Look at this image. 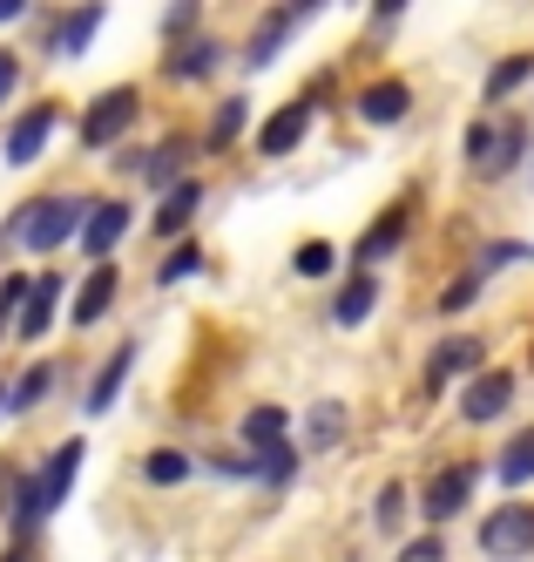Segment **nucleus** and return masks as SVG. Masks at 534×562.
Returning <instances> with one entry per match:
<instances>
[{"instance_id": "bb28decb", "label": "nucleus", "mask_w": 534, "mask_h": 562, "mask_svg": "<svg viewBox=\"0 0 534 562\" xmlns=\"http://www.w3.org/2000/svg\"><path fill=\"white\" fill-rule=\"evenodd\" d=\"M143 481H149V488H183V481H190V454L156 448V454L143 461Z\"/></svg>"}, {"instance_id": "f03ea898", "label": "nucleus", "mask_w": 534, "mask_h": 562, "mask_svg": "<svg viewBox=\"0 0 534 562\" xmlns=\"http://www.w3.org/2000/svg\"><path fill=\"white\" fill-rule=\"evenodd\" d=\"M136 115H143V95L122 82V89H102L89 109H81V149H109L136 130Z\"/></svg>"}, {"instance_id": "c03bdc74", "label": "nucleus", "mask_w": 534, "mask_h": 562, "mask_svg": "<svg viewBox=\"0 0 534 562\" xmlns=\"http://www.w3.org/2000/svg\"><path fill=\"white\" fill-rule=\"evenodd\" d=\"M0 407H8V393H0Z\"/></svg>"}, {"instance_id": "423d86ee", "label": "nucleus", "mask_w": 534, "mask_h": 562, "mask_svg": "<svg viewBox=\"0 0 534 562\" xmlns=\"http://www.w3.org/2000/svg\"><path fill=\"white\" fill-rule=\"evenodd\" d=\"M122 231H129V204H122V196H95V204L89 211H81V251H89V258H115V245H122Z\"/></svg>"}, {"instance_id": "4c0bfd02", "label": "nucleus", "mask_w": 534, "mask_h": 562, "mask_svg": "<svg viewBox=\"0 0 534 562\" xmlns=\"http://www.w3.org/2000/svg\"><path fill=\"white\" fill-rule=\"evenodd\" d=\"M14 82H21V61H14L8 48H0V102H8V95H14Z\"/></svg>"}, {"instance_id": "f8f14e48", "label": "nucleus", "mask_w": 534, "mask_h": 562, "mask_svg": "<svg viewBox=\"0 0 534 562\" xmlns=\"http://www.w3.org/2000/svg\"><path fill=\"white\" fill-rule=\"evenodd\" d=\"M474 367H480V339H474V333L440 339V346L427 352V393H440L446 380H461V373H474Z\"/></svg>"}, {"instance_id": "1a4fd4ad", "label": "nucleus", "mask_w": 534, "mask_h": 562, "mask_svg": "<svg viewBox=\"0 0 534 562\" xmlns=\"http://www.w3.org/2000/svg\"><path fill=\"white\" fill-rule=\"evenodd\" d=\"M474 481H480V468H467V461L440 468V474L427 481V502H420V515H427V521H454V515L467 508V495H474Z\"/></svg>"}, {"instance_id": "473e14b6", "label": "nucleus", "mask_w": 534, "mask_h": 562, "mask_svg": "<svg viewBox=\"0 0 534 562\" xmlns=\"http://www.w3.org/2000/svg\"><path fill=\"white\" fill-rule=\"evenodd\" d=\"M399 515H406V488H399V481H386V488H379V508H373V521L393 536V529H399Z\"/></svg>"}, {"instance_id": "9d476101", "label": "nucleus", "mask_w": 534, "mask_h": 562, "mask_svg": "<svg viewBox=\"0 0 534 562\" xmlns=\"http://www.w3.org/2000/svg\"><path fill=\"white\" fill-rule=\"evenodd\" d=\"M311 115H318V95H292V102H284L271 123L258 130V149H264V156H292V149L305 143V130H311Z\"/></svg>"}, {"instance_id": "a211bd4d", "label": "nucleus", "mask_w": 534, "mask_h": 562, "mask_svg": "<svg viewBox=\"0 0 534 562\" xmlns=\"http://www.w3.org/2000/svg\"><path fill=\"white\" fill-rule=\"evenodd\" d=\"M190 156H196V143L190 136H170L149 164H143V177H149V190H177L183 183V170H190Z\"/></svg>"}, {"instance_id": "4468645a", "label": "nucleus", "mask_w": 534, "mask_h": 562, "mask_svg": "<svg viewBox=\"0 0 534 562\" xmlns=\"http://www.w3.org/2000/svg\"><path fill=\"white\" fill-rule=\"evenodd\" d=\"M406 224H413V211H406V204H393V211H386L373 231H365V237H359V251H352V258H359V271H373L379 258H393V251L406 245Z\"/></svg>"}, {"instance_id": "cd10ccee", "label": "nucleus", "mask_w": 534, "mask_h": 562, "mask_svg": "<svg viewBox=\"0 0 534 562\" xmlns=\"http://www.w3.org/2000/svg\"><path fill=\"white\" fill-rule=\"evenodd\" d=\"M521 82H534V55H508V61H495V75H487V102H508Z\"/></svg>"}, {"instance_id": "79ce46f5", "label": "nucleus", "mask_w": 534, "mask_h": 562, "mask_svg": "<svg viewBox=\"0 0 534 562\" xmlns=\"http://www.w3.org/2000/svg\"><path fill=\"white\" fill-rule=\"evenodd\" d=\"M373 8H379V21H393V14L406 8V0H373Z\"/></svg>"}, {"instance_id": "dca6fc26", "label": "nucleus", "mask_w": 534, "mask_h": 562, "mask_svg": "<svg viewBox=\"0 0 534 562\" xmlns=\"http://www.w3.org/2000/svg\"><path fill=\"white\" fill-rule=\"evenodd\" d=\"M129 367H136V346H115V352H109V367H102L95 386H89V400H81V414H89V420L109 414V407H115V393H122V380H129Z\"/></svg>"}, {"instance_id": "a878e982", "label": "nucleus", "mask_w": 534, "mask_h": 562, "mask_svg": "<svg viewBox=\"0 0 534 562\" xmlns=\"http://www.w3.org/2000/svg\"><path fill=\"white\" fill-rule=\"evenodd\" d=\"M277 440H284V407H251V414H243V448H251V454L277 448Z\"/></svg>"}, {"instance_id": "0eeeda50", "label": "nucleus", "mask_w": 534, "mask_h": 562, "mask_svg": "<svg viewBox=\"0 0 534 562\" xmlns=\"http://www.w3.org/2000/svg\"><path fill=\"white\" fill-rule=\"evenodd\" d=\"M508 400H514V373H508V367H487V373H474L467 393H461V420H467V427L501 420V414H508Z\"/></svg>"}, {"instance_id": "7ed1b4c3", "label": "nucleus", "mask_w": 534, "mask_h": 562, "mask_svg": "<svg viewBox=\"0 0 534 562\" xmlns=\"http://www.w3.org/2000/svg\"><path fill=\"white\" fill-rule=\"evenodd\" d=\"M527 156V123H501V130H487V123H474L467 130V164H474V177H508L514 164Z\"/></svg>"}, {"instance_id": "c756f323", "label": "nucleus", "mask_w": 534, "mask_h": 562, "mask_svg": "<svg viewBox=\"0 0 534 562\" xmlns=\"http://www.w3.org/2000/svg\"><path fill=\"white\" fill-rule=\"evenodd\" d=\"M243 115H251V109H243V95H230V102L217 109L211 136H203V149H230V143H237V130H243Z\"/></svg>"}, {"instance_id": "9b49d317", "label": "nucleus", "mask_w": 534, "mask_h": 562, "mask_svg": "<svg viewBox=\"0 0 534 562\" xmlns=\"http://www.w3.org/2000/svg\"><path fill=\"white\" fill-rule=\"evenodd\" d=\"M102 21H109L102 0H75L68 14H55V21H48V48H55V55H81V48H89L95 34H102Z\"/></svg>"}, {"instance_id": "b1692460", "label": "nucleus", "mask_w": 534, "mask_h": 562, "mask_svg": "<svg viewBox=\"0 0 534 562\" xmlns=\"http://www.w3.org/2000/svg\"><path fill=\"white\" fill-rule=\"evenodd\" d=\"M203 211V190L196 183H177L170 196H162V211H156V237H177V231H190V217Z\"/></svg>"}, {"instance_id": "4be33fe9", "label": "nucleus", "mask_w": 534, "mask_h": 562, "mask_svg": "<svg viewBox=\"0 0 534 562\" xmlns=\"http://www.w3.org/2000/svg\"><path fill=\"white\" fill-rule=\"evenodd\" d=\"M251 481H264V488H292V481H298V448L277 440V448L251 454Z\"/></svg>"}, {"instance_id": "e433bc0d", "label": "nucleus", "mask_w": 534, "mask_h": 562, "mask_svg": "<svg viewBox=\"0 0 534 562\" xmlns=\"http://www.w3.org/2000/svg\"><path fill=\"white\" fill-rule=\"evenodd\" d=\"M399 562H446V542H440V536H420V542L399 549Z\"/></svg>"}, {"instance_id": "39448f33", "label": "nucleus", "mask_w": 534, "mask_h": 562, "mask_svg": "<svg viewBox=\"0 0 534 562\" xmlns=\"http://www.w3.org/2000/svg\"><path fill=\"white\" fill-rule=\"evenodd\" d=\"M75 468H81V440H61V448L48 454V468H41V474H27V508H34V521H48V515L68 502V488H75Z\"/></svg>"}, {"instance_id": "393cba45", "label": "nucleus", "mask_w": 534, "mask_h": 562, "mask_svg": "<svg viewBox=\"0 0 534 562\" xmlns=\"http://www.w3.org/2000/svg\"><path fill=\"white\" fill-rule=\"evenodd\" d=\"M284 34H292V14H264L258 21V34H251V48H243V68H271L277 61V48H284Z\"/></svg>"}, {"instance_id": "c85d7f7f", "label": "nucleus", "mask_w": 534, "mask_h": 562, "mask_svg": "<svg viewBox=\"0 0 534 562\" xmlns=\"http://www.w3.org/2000/svg\"><path fill=\"white\" fill-rule=\"evenodd\" d=\"M48 393H55V367H27V373H21V386L8 393V407H14V414H27V407H41Z\"/></svg>"}, {"instance_id": "58836bf2", "label": "nucleus", "mask_w": 534, "mask_h": 562, "mask_svg": "<svg viewBox=\"0 0 534 562\" xmlns=\"http://www.w3.org/2000/svg\"><path fill=\"white\" fill-rule=\"evenodd\" d=\"M27 299V278H8V285H0V312H14Z\"/></svg>"}, {"instance_id": "ea45409f", "label": "nucleus", "mask_w": 534, "mask_h": 562, "mask_svg": "<svg viewBox=\"0 0 534 562\" xmlns=\"http://www.w3.org/2000/svg\"><path fill=\"white\" fill-rule=\"evenodd\" d=\"M325 8V0H284V14H292V21H305V14H318Z\"/></svg>"}, {"instance_id": "f3484780", "label": "nucleus", "mask_w": 534, "mask_h": 562, "mask_svg": "<svg viewBox=\"0 0 534 562\" xmlns=\"http://www.w3.org/2000/svg\"><path fill=\"white\" fill-rule=\"evenodd\" d=\"M406 109H413V95H406V82H373L359 95V123H406Z\"/></svg>"}, {"instance_id": "20e7f679", "label": "nucleus", "mask_w": 534, "mask_h": 562, "mask_svg": "<svg viewBox=\"0 0 534 562\" xmlns=\"http://www.w3.org/2000/svg\"><path fill=\"white\" fill-rule=\"evenodd\" d=\"M480 549L495 555V562H521V555H534V502H508V508L487 515Z\"/></svg>"}, {"instance_id": "2eb2a0df", "label": "nucleus", "mask_w": 534, "mask_h": 562, "mask_svg": "<svg viewBox=\"0 0 534 562\" xmlns=\"http://www.w3.org/2000/svg\"><path fill=\"white\" fill-rule=\"evenodd\" d=\"M27 312H21V339H41L55 326V312H61V278L55 271H41V278H27V299H21Z\"/></svg>"}, {"instance_id": "2f4dec72", "label": "nucleus", "mask_w": 534, "mask_h": 562, "mask_svg": "<svg viewBox=\"0 0 534 562\" xmlns=\"http://www.w3.org/2000/svg\"><path fill=\"white\" fill-rule=\"evenodd\" d=\"M332 258H339V251H332V245H325V237H311V245H298V258H292V271H298V278H325V271H332Z\"/></svg>"}, {"instance_id": "f704fd0d", "label": "nucleus", "mask_w": 534, "mask_h": 562, "mask_svg": "<svg viewBox=\"0 0 534 562\" xmlns=\"http://www.w3.org/2000/svg\"><path fill=\"white\" fill-rule=\"evenodd\" d=\"M203 14V0H170V14H162V34H170V42H183V27Z\"/></svg>"}, {"instance_id": "a19ab883", "label": "nucleus", "mask_w": 534, "mask_h": 562, "mask_svg": "<svg viewBox=\"0 0 534 562\" xmlns=\"http://www.w3.org/2000/svg\"><path fill=\"white\" fill-rule=\"evenodd\" d=\"M21 8H27V0H0V27H8V21H14Z\"/></svg>"}, {"instance_id": "ddd939ff", "label": "nucleus", "mask_w": 534, "mask_h": 562, "mask_svg": "<svg viewBox=\"0 0 534 562\" xmlns=\"http://www.w3.org/2000/svg\"><path fill=\"white\" fill-rule=\"evenodd\" d=\"M217 68H224V48L211 42V34H183V42L170 48V61H162L170 82H203V75H217Z\"/></svg>"}, {"instance_id": "aec40b11", "label": "nucleus", "mask_w": 534, "mask_h": 562, "mask_svg": "<svg viewBox=\"0 0 534 562\" xmlns=\"http://www.w3.org/2000/svg\"><path fill=\"white\" fill-rule=\"evenodd\" d=\"M495 481H501V488H527V481H534V427H521L508 448L495 454Z\"/></svg>"}, {"instance_id": "72a5a7b5", "label": "nucleus", "mask_w": 534, "mask_h": 562, "mask_svg": "<svg viewBox=\"0 0 534 562\" xmlns=\"http://www.w3.org/2000/svg\"><path fill=\"white\" fill-rule=\"evenodd\" d=\"M196 265H203V251H196V245H177V251H170V265H162L156 278H162V285H177V278H190Z\"/></svg>"}, {"instance_id": "6e6552de", "label": "nucleus", "mask_w": 534, "mask_h": 562, "mask_svg": "<svg viewBox=\"0 0 534 562\" xmlns=\"http://www.w3.org/2000/svg\"><path fill=\"white\" fill-rule=\"evenodd\" d=\"M55 123H61V109H55V102H34V109H21V115H14V130H8V143H0V149H8V164H14V170H21V164H34V156L48 149Z\"/></svg>"}, {"instance_id": "6ab92c4d", "label": "nucleus", "mask_w": 534, "mask_h": 562, "mask_svg": "<svg viewBox=\"0 0 534 562\" xmlns=\"http://www.w3.org/2000/svg\"><path fill=\"white\" fill-rule=\"evenodd\" d=\"M373 305H379V285H373V271H359V278H345V292L332 299V318L352 333V326H365V318H373Z\"/></svg>"}, {"instance_id": "37998d69", "label": "nucleus", "mask_w": 534, "mask_h": 562, "mask_svg": "<svg viewBox=\"0 0 534 562\" xmlns=\"http://www.w3.org/2000/svg\"><path fill=\"white\" fill-rule=\"evenodd\" d=\"M0 562H27V549H8V555H0Z\"/></svg>"}, {"instance_id": "f257e3e1", "label": "nucleus", "mask_w": 534, "mask_h": 562, "mask_svg": "<svg viewBox=\"0 0 534 562\" xmlns=\"http://www.w3.org/2000/svg\"><path fill=\"white\" fill-rule=\"evenodd\" d=\"M81 196H41V204H27L21 217H14V237L27 251H55V245H68V237L81 231Z\"/></svg>"}, {"instance_id": "5701e85b", "label": "nucleus", "mask_w": 534, "mask_h": 562, "mask_svg": "<svg viewBox=\"0 0 534 562\" xmlns=\"http://www.w3.org/2000/svg\"><path fill=\"white\" fill-rule=\"evenodd\" d=\"M109 299H115V265H95L89 271V285H81V299H75V326H95V318L109 312Z\"/></svg>"}, {"instance_id": "7c9ffc66", "label": "nucleus", "mask_w": 534, "mask_h": 562, "mask_svg": "<svg viewBox=\"0 0 534 562\" xmlns=\"http://www.w3.org/2000/svg\"><path fill=\"white\" fill-rule=\"evenodd\" d=\"M480 285H487V278H480V271H461V278H454V285H446V292H440V312H446V318H461V312H467V305L480 299Z\"/></svg>"}, {"instance_id": "412c9836", "label": "nucleus", "mask_w": 534, "mask_h": 562, "mask_svg": "<svg viewBox=\"0 0 534 562\" xmlns=\"http://www.w3.org/2000/svg\"><path fill=\"white\" fill-rule=\"evenodd\" d=\"M339 440H345V400H318L311 420H305V448L325 454V448H339Z\"/></svg>"}, {"instance_id": "c9c22d12", "label": "nucleus", "mask_w": 534, "mask_h": 562, "mask_svg": "<svg viewBox=\"0 0 534 562\" xmlns=\"http://www.w3.org/2000/svg\"><path fill=\"white\" fill-rule=\"evenodd\" d=\"M521 258H527V245H487V258H480L474 271L487 278V271H508V265H521Z\"/></svg>"}]
</instances>
